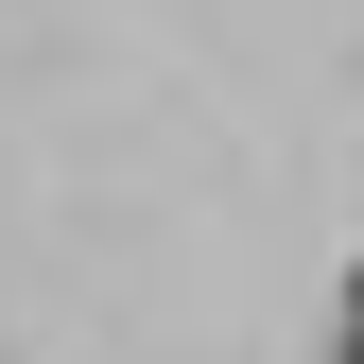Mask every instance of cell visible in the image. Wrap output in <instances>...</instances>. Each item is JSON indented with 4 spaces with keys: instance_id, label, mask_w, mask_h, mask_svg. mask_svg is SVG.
<instances>
[]
</instances>
